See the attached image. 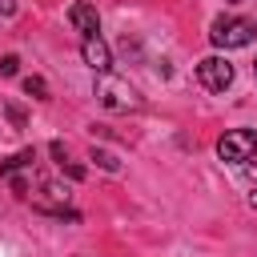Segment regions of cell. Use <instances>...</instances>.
<instances>
[{"label":"cell","instance_id":"1","mask_svg":"<svg viewBox=\"0 0 257 257\" xmlns=\"http://www.w3.org/2000/svg\"><path fill=\"white\" fill-rule=\"evenodd\" d=\"M253 36H257V24L249 20V16H217L213 24H209V40H213V48H249L253 44Z\"/></svg>","mask_w":257,"mask_h":257},{"label":"cell","instance_id":"2","mask_svg":"<svg viewBox=\"0 0 257 257\" xmlns=\"http://www.w3.org/2000/svg\"><path fill=\"white\" fill-rule=\"evenodd\" d=\"M96 100L108 108V112H137L141 108V96L128 80L112 76V72H96Z\"/></svg>","mask_w":257,"mask_h":257},{"label":"cell","instance_id":"3","mask_svg":"<svg viewBox=\"0 0 257 257\" xmlns=\"http://www.w3.org/2000/svg\"><path fill=\"white\" fill-rule=\"evenodd\" d=\"M257 153V133L253 128H229L221 141H217V157L225 165H249Z\"/></svg>","mask_w":257,"mask_h":257},{"label":"cell","instance_id":"4","mask_svg":"<svg viewBox=\"0 0 257 257\" xmlns=\"http://www.w3.org/2000/svg\"><path fill=\"white\" fill-rule=\"evenodd\" d=\"M197 80H201L209 92H225V88L233 84V64H229L225 56H205V60L197 64Z\"/></svg>","mask_w":257,"mask_h":257},{"label":"cell","instance_id":"5","mask_svg":"<svg viewBox=\"0 0 257 257\" xmlns=\"http://www.w3.org/2000/svg\"><path fill=\"white\" fill-rule=\"evenodd\" d=\"M80 60H84L92 72H108V68H112V52H108V44H104L100 36H84V40H80Z\"/></svg>","mask_w":257,"mask_h":257},{"label":"cell","instance_id":"6","mask_svg":"<svg viewBox=\"0 0 257 257\" xmlns=\"http://www.w3.org/2000/svg\"><path fill=\"white\" fill-rule=\"evenodd\" d=\"M68 24L80 32V40L100 32V16H96V8H92V4H84V0H76V4L68 8Z\"/></svg>","mask_w":257,"mask_h":257},{"label":"cell","instance_id":"7","mask_svg":"<svg viewBox=\"0 0 257 257\" xmlns=\"http://www.w3.org/2000/svg\"><path fill=\"white\" fill-rule=\"evenodd\" d=\"M88 161H96L104 173H120V161H116L108 149H96V145H92V149H88Z\"/></svg>","mask_w":257,"mask_h":257},{"label":"cell","instance_id":"8","mask_svg":"<svg viewBox=\"0 0 257 257\" xmlns=\"http://www.w3.org/2000/svg\"><path fill=\"white\" fill-rule=\"evenodd\" d=\"M24 92L36 100H48V80L44 76H24Z\"/></svg>","mask_w":257,"mask_h":257},{"label":"cell","instance_id":"9","mask_svg":"<svg viewBox=\"0 0 257 257\" xmlns=\"http://www.w3.org/2000/svg\"><path fill=\"white\" fill-rule=\"evenodd\" d=\"M16 68H20V60H16L12 52H8V56L0 60V72H4V76H16Z\"/></svg>","mask_w":257,"mask_h":257},{"label":"cell","instance_id":"10","mask_svg":"<svg viewBox=\"0 0 257 257\" xmlns=\"http://www.w3.org/2000/svg\"><path fill=\"white\" fill-rule=\"evenodd\" d=\"M8 120H12V124H16V128H20V124H24V112H20V108H16V104H8Z\"/></svg>","mask_w":257,"mask_h":257},{"label":"cell","instance_id":"11","mask_svg":"<svg viewBox=\"0 0 257 257\" xmlns=\"http://www.w3.org/2000/svg\"><path fill=\"white\" fill-rule=\"evenodd\" d=\"M0 16H16V0H0Z\"/></svg>","mask_w":257,"mask_h":257},{"label":"cell","instance_id":"12","mask_svg":"<svg viewBox=\"0 0 257 257\" xmlns=\"http://www.w3.org/2000/svg\"><path fill=\"white\" fill-rule=\"evenodd\" d=\"M249 205H253V209H257V189H253V193H249Z\"/></svg>","mask_w":257,"mask_h":257},{"label":"cell","instance_id":"13","mask_svg":"<svg viewBox=\"0 0 257 257\" xmlns=\"http://www.w3.org/2000/svg\"><path fill=\"white\" fill-rule=\"evenodd\" d=\"M253 76H257V60H253Z\"/></svg>","mask_w":257,"mask_h":257},{"label":"cell","instance_id":"14","mask_svg":"<svg viewBox=\"0 0 257 257\" xmlns=\"http://www.w3.org/2000/svg\"><path fill=\"white\" fill-rule=\"evenodd\" d=\"M229 4H241V0H229Z\"/></svg>","mask_w":257,"mask_h":257}]
</instances>
